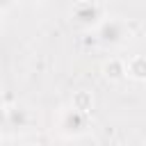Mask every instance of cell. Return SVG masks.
<instances>
[{
	"instance_id": "5b68a950",
	"label": "cell",
	"mask_w": 146,
	"mask_h": 146,
	"mask_svg": "<svg viewBox=\"0 0 146 146\" xmlns=\"http://www.w3.org/2000/svg\"><path fill=\"white\" fill-rule=\"evenodd\" d=\"M27 110L23 107H7V128H25L27 125Z\"/></svg>"
},
{
	"instance_id": "9c48e42d",
	"label": "cell",
	"mask_w": 146,
	"mask_h": 146,
	"mask_svg": "<svg viewBox=\"0 0 146 146\" xmlns=\"http://www.w3.org/2000/svg\"><path fill=\"white\" fill-rule=\"evenodd\" d=\"M11 2H14V0H0V11H5V9L11 5Z\"/></svg>"
},
{
	"instance_id": "7a4b0ae2",
	"label": "cell",
	"mask_w": 146,
	"mask_h": 146,
	"mask_svg": "<svg viewBox=\"0 0 146 146\" xmlns=\"http://www.w3.org/2000/svg\"><path fill=\"white\" fill-rule=\"evenodd\" d=\"M71 18L75 25L87 27V30H96V25L103 21V7L96 0H78L71 9Z\"/></svg>"
},
{
	"instance_id": "52a82bcc",
	"label": "cell",
	"mask_w": 146,
	"mask_h": 146,
	"mask_svg": "<svg viewBox=\"0 0 146 146\" xmlns=\"http://www.w3.org/2000/svg\"><path fill=\"white\" fill-rule=\"evenodd\" d=\"M71 107H75V110L89 114V110L94 107V98H91V94H89V91H78V94H73Z\"/></svg>"
},
{
	"instance_id": "30bf717a",
	"label": "cell",
	"mask_w": 146,
	"mask_h": 146,
	"mask_svg": "<svg viewBox=\"0 0 146 146\" xmlns=\"http://www.w3.org/2000/svg\"><path fill=\"white\" fill-rule=\"evenodd\" d=\"M23 2H30V5H34V2H43V0H23Z\"/></svg>"
},
{
	"instance_id": "ba28073f",
	"label": "cell",
	"mask_w": 146,
	"mask_h": 146,
	"mask_svg": "<svg viewBox=\"0 0 146 146\" xmlns=\"http://www.w3.org/2000/svg\"><path fill=\"white\" fill-rule=\"evenodd\" d=\"M2 125H7V107L0 105V128H2Z\"/></svg>"
},
{
	"instance_id": "8992f818",
	"label": "cell",
	"mask_w": 146,
	"mask_h": 146,
	"mask_svg": "<svg viewBox=\"0 0 146 146\" xmlns=\"http://www.w3.org/2000/svg\"><path fill=\"white\" fill-rule=\"evenodd\" d=\"M103 71H105V78H107V80L116 82V80L125 78V62H121V59H110V62L103 66Z\"/></svg>"
},
{
	"instance_id": "277c9868",
	"label": "cell",
	"mask_w": 146,
	"mask_h": 146,
	"mask_svg": "<svg viewBox=\"0 0 146 146\" xmlns=\"http://www.w3.org/2000/svg\"><path fill=\"white\" fill-rule=\"evenodd\" d=\"M125 75L132 80H146V55H132L125 59Z\"/></svg>"
},
{
	"instance_id": "8fae6325",
	"label": "cell",
	"mask_w": 146,
	"mask_h": 146,
	"mask_svg": "<svg viewBox=\"0 0 146 146\" xmlns=\"http://www.w3.org/2000/svg\"><path fill=\"white\" fill-rule=\"evenodd\" d=\"M0 18H2V11H0Z\"/></svg>"
},
{
	"instance_id": "3957f363",
	"label": "cell",
	"mask_w": 146,
	"mask_h": 146,
	"mask_svg": "<svg viewBox=\"0 0 146 146\" xmlns=\"http://www.w3.org/2000/svg\"><path fill=\"white\" fill-rule=\"evenodd\" d=\"M59 128L66 135H80L87 128V112H80L75 107H68L59 114Z\"/></svg>"
},
{
	"instance_id": "6da1fadb",
	"label": "cell",
	"mask_w": 146,
	"mask_h": 146,
	"mask_svg": "<svg viewBox=\"0 0 146 146\" xmlns=\"http://www.w3.org/2000/svg\"><path fill=\"white\" fill-rule=\"evenodd\" d=\"M96 39L103 46H121L130 39V27L123 18H103L96 25Z\"/></svg>"
}]
</instances>
